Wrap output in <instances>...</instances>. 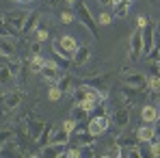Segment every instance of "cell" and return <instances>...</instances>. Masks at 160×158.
<instances>
[{
  "label": "cell",
  "instance_id": "cell-1",
  "mask_svg": "<svg viewBox=\"0 0 160 158\" xmlns=\"http://www.w3.org/2000/svg\"><path fill=\"white\" fill-rule=\"evenodd\" d=\"M74 11H76V18L80 20V24L91 33V37H93V39H98V22H95V18L91 15L89 7H87L82 0H78V2L74 4Z\"/></svg>",
  "mask_w": 160,
  "mask_h": 158
},
{
  "label": "cell",
  "instance_id": "cell-2",
  "mask_svg": "<svg viewBox=\"0 0 160 158\" xmlns=\"http://www.w3.org/2000/svg\"><path fill=\"white\" fill-rule=\"evenodd\" d=\"M30 11H24V9H15V11H9L2 15V22L9 28H13L15 33H22L24 30V24H26V18Z\"/></svg>",
  "mask_w": 160,
  "mask_h": 158
},
{
  "label": "cell",
  "instance_id": "cell-3",
  "mask_svg": "<svg viewBox=\"0 0 160 158\" xmlns=\"http://www.w3.org/2000/svg\"><path fill=\"white\" fill-rule=\"evenodd\" d=\"M121 82L128 84V87H134V89H147V76L141 74V72H130V69H126L123 76H121Z\"/></svg>",
  "mask_w": 160,
  "mask_h": 158
},
{
  "label": "cell",
  "instance_id": "cell-4",
  "mask_svg": "<svg viewBox=\"0 0 160 158\" xmlns=\"http://www.w3.org/2000/svg\"><path fill=\"white\" fill-rule=\"evenodd\" d=\"M154 33H156V26H154V22L149 20V22L143 26V54H152V50L156 48V37H154Z\"/></svg>",
  "mask_w": 160,
  "mask_h": 158
},
{
  "label": "cell",
  "instance_id": "cell-5",
  "mask_svg": "<svg viewBox=\"0 0 160 158\" xmlns=\"http://www.w3.org/2000/svg\"><path fill=\"white\" fill-rule=\"evenodd\" d=\"M141 54H143V28H136L132 33V39H130V52H128V56L132 61H138Z\"/></svg>",
  "mask_w": 160,
  "mask_h": 158
},
{
  "label": "cell",
  "instance_id": "cell-6",
  "mask_svg": "<svg viewBox=\"0 0 160 158\" xmlns=\"http://www.w3.org/2000/svg\"><path fill=\"white\" fill-rule=\"evenodd\" d=\"M41 76H43V80H48V82H56V80L61 78V67L56 65L54 59H46V63L41 67Z\"/></svg>",
  "mask_w": 160,
  "mask_h": 158
},
{
  "label": "cell",
  "instance_id": "cell-7",
  "mask_svg": "<svg viewBox=\"0 0 160 158\" xmlns=\"http://www.w3.org/2000/svg\"><path fill=\"white\" fill-rule=\"evenodd\" d=\"M18 56L15 37H0V59H13Z\"/></svg>",
  "mask_w": 160,
  "mask_h": 158
},
{
  "label": "cell",
  "instance_id": "cell-8",
  "mask_svg": "<svg viewBox=\"0 0 160 158\" xmlns=\"http://www.w3.org/2000/svg\"><path fill=\"white\" fill-rule=\"evenodd\" d=\"M43 128H46V121H43V119L28 117V121H26V132H28V139H30L32 143L39 139V134L43 132Z\"/></svg>",
  "mask_w": 160,
  "mask_h": 158
},
{
  "label": "cell",
  "instance_id": "cell-9",
  "mask_svg": "<svg viewBox=\"0 0 160 158\" xmlns=\"http://www.w3.org/2000/svg\"><path fill=\"white\" fill-rule=\"evenodd\" d=\"M145 93H147V89H134V87H128V84L121 87V98L126 100V104H136Z\"/></svg>",
  "mask_w": 160,
  "mask_h": 158
},
{
  "label": "cell",
  "instance_id": "cell-10",
  "mask_svg": "<svg viewBox=\"0 0 160 158\" xmlns=\"http://www.w3.org/2000/svg\"><path fill=\"white\" fill-rule=\"evenodd\" d=\"M2 100V104H4V108L7 110H15L18 106H20V102H22V91L18 89H13V91H4V95L0 98Z\"/></svg>",
  "mask_w": 160,
  "mask_h": 158
},
{
  "label": "cell",
  "instance_id": "cell-11",
  "mask_svg": "<svg viewBox=\"0 0 160 158\" xmlns=\"http://www.w3.org/2000/svg\"><path fill=\"white\" fill-rule=\"evenodd\" d=\"M69 141H72V132L65 130V128H56V130H52L48 143H52V145H69Z\"/></svg>",
  "mask_w": 160,
  "mask_h": 158
},
{
  "label": "cell",
  "instance_id": "cell-12",
  "mask_svg": "<svg viewBox=\"0 0 160 158\" xmlns=\"http://www.w3.org/2000/svg\"><path fill=\"white\" fill-rule=\"evenodd\" d=\"M158 117H160V110L156 104H145L141 108V121L143 124H156Z\"/></svg>",
  "mask_w": 160,
  "mask_h": 158
},
{
  "label": "cell",
  "instance_id": "cell-13",
  "mask_svg": "<svg viewBox=\"0 0 160 158\" xmlns=\"http://www.w3.org/2000/svg\"><path fill=\"white\" fill-rule=\"evenodd\" d=\"M78 134L74 136V145H78V147H84V145H93L95 143V139L98 136H93L89 130H76Z\"/></svg>",
  "mask_w": 160,
  "mask_h": 158
},
{
  "label": "cell",
  "instance_id": "cell-14",
  "mask_svg": "<svg viewBox=\"0 0 160 158\" xmlns=\"http://www.w3.org/2000/svg\"><path fill=\"white\" fill-rule=\"evenodd\" d=\"M130 7H132V0H117L112 4V15L115 18H128Z\"/></svg>",
  "mask_w": 160,
  "mask_h": 158
},
{
  "label": "cell",
  "instance_id": "cell-15",
  "mask_svg": "<svg viewBox=\"0 0 160 158\" xmlns=\"http://www.w3.org/2000/svg\"><path fill=\"white\" fill-rule=\"evenodd\" d=\"M136 136L141 143H149L154 136H156V130H154V124H143L138 130H136Z\"/></svg>",
  "mask_w": 160,
  "mask_h": 158
},
{
  "label": "cell",
  "instance_id": "cell-16",
  "mask_svg": "<svg viewBox=\"0 0 160 158\" xmlns=\"http://www.w3.org/2000/svg\"><path fill=\"white\" fill-rule=\"evenodd\" d=\"M89 59H91V48H89V46H78V50L74 52L72 63H76V65H87Z\"/></svg>",
  "mask_w": 160,
  "mask_h": 158
},
{
  "label": "cell",
  "instance_id": "cell-17",
  "mask_svg": "<svg viewBox=\"0 0 160 158\" xmlns=\"http://www.w3.org/2000/svg\"><path fill=\"white\" fill-rule=\"evenodd\" d=\"M39 154L46 156V158H61L65 154V145H52V143H48L46 147H41Z\"/></svg>",
  "mask_w": 160,
  "mask_h": 158
},
{
  "label": "cell",
  "instance_id": "cell-18",
  "mask_svg": "<svg viewBox=\"0 0 160 158\" xmlns=\"http://www.w3.org/2000/svg\"><path fill=\"white\" fill-rule=\"evenodd\" d=\"M13 82H15V76L11 74L9 65H7V63L0 65V87H2V89H9V87H13Z\"/></svg>",
  "mask_w": 160,
  "mask_h": 158
},
{
  "label": "cell",
  "instance_id": "cell-19",
  "mask_svg": "<svg viewBox=\"0 0 160 158\" xmlns=\"http://www.w3.org/2000/svg\"><path fill=\"white\" fill-rule=\"evenodd\" d=\"M110 121H115V126H119V128H126V126L130 124V110H128V108H119V110L110 117Z\"/></svg>",
  "mask_w": 160,
  "mask_h": 158
},
{
  "label": "cell",
  "instance_id": "cell-20",
  "mask_svg": "<svg viewBox=\"0 0 160 158\" xmlns=\"http://www.w3.org/2000/svg\"><path fill=\"white\" fill-rule=\"evenodd\" d=\"M39 22H41V13L39 11H30L26 18V24H24V30L22 33H32L35 28L39 26Z\"/></svg>",
  "mask_w": 160,
  "mask_h": 158
},
{
  "label": "cell",
  "instance_id": "cell-21",
  "mask_svg": "<svg viewBox=\"0 0 160 158\" xmlns=\"http://www.w3.org/2000/svg\"><path fill=\"white\" fill-rule=\"evenodd\" d=\"M58 41H61V46H63V48L69 52V56L74 59V52L78 50V41H76L72 35H63V37H58Z\"/></svg>",
  "mask_w": 160,
  "mask_h": 158
},
{
  "label": "cell",
  "instance_id": "cell-22",
  "mask_svg": "<svg viewBox=\"0 0 160 158\" xmlns=\"http://www.w3.org/2000/svg\"><path fill=\"white\" fill-rule=\"evenodd\" d=\"M52 128H54L52 121H46V128H43V132H41V134H39V139L35 141V145H37L39 150L48 145V141H50V134H52Z\"/></svg>",
  "mask_w": 160,
  "mask_h": 158
},
{
  "label": "cell",
  "instance_id": "cell-23",
  "mask_svg": "<svg viewBox=\"0 0 160 158\" xmlns=\"http://www.w3.org/2000/svg\"><path fill=\"white\" fill-rule=\"evenodd\" d=\"M121 150H128V147H134V145H138L141 141H138V136H132V134H121L117 141H115Z\"/></svg>",
  "mask_w": 160,
  "mask_h": 158
},
{
  "label": "cell",
  "instance_id": "cell-24",
  "mask_svg": "<svg viewBox=\"0 0 160 158\" xmlns=\"http://www.w3.org/2000/svg\"><path fill=\"white\" fill-rule=\"evenodd\" d=\"M72 84H74V80H72V74H63L61 78L56 80V87H58L63 93H69V91H72Z\"/></svg>",
  "mask_w": 160,
  "mask_h": 158
},
{
  "label": "cell",
  "instance_id": "cell-25",
  "mask_svg": "<svg viewBox=\"0 0 160 158\" xmlns=\"http://www.w3.org/2000/svg\"><path fill=\"white\" fill-rule=\"evenodd\" d=\"M43 63H46V59H43L41 54H37V56H30V61H28V67H30V72H32V74H41V67H43Z\"/></svg>",
  "mask_w": 160,
  "mask_h": 158
},
{
  "label": "cell",
  "instance_id": "cell-26",
  "mask_svg": "<svg viewBox=\"0 0 160 158\" xmlns=\"http://www.w3.org/2000/svg\"><path fill=\"white\" fill-rule=\"evenodd\" d=\"M87 98H89V91H87V87H84V84H80V87L74 89V100H76V104L84 102Z\"/></svg>",
  "mask_w": 160,
  "mask_h": 158
},
{
  "label": "cell",
  "instance_id": "cell-27",
  "mask_svg": "<svg viewBox=\"0 0 160 158\" xmlns=\"http://www.w3.org/2000/svg\"><path fill=\"white\" fill-rule=\"evenodd\" d=\"M147 91L160 93V76H147Z\"/></svg>",
  "mask_w": 160,
  "mask_h": 158
},
{
  "label": "cell",
  "instance_id": "cell-28",
  "mask_svg": "<svg viewBox=\"0 0 160 158\" xmlns=\"http://www.w3.org/2000/svg\"><path fill=\"white\" fill-rule=\"evenodd\" d=\"M76 20V11H72V9H63L61 11V22L63 24H72Z\"/></svg>",
  "mask_w": 160,
  "mask_h": 158
},
{
  "label": "cell",
  "instance_id": "cell-29",
  "mask_svg": "<svg viewBox=\"0 0 160 158\" xmlns=\"http://www.w3.org/2000/svg\"><path fill=\"white\" fill-rule=\"evenodd\" d=\"M7 65H9V69H11V74H13V76H18V74H20V69H22V61H20L18 56H13Z\"/></svg>",
  "mask_w": 160,
  "mask_h": 158
},
{
  "label": "cell",
  "instance_id": "cell-30",
  "mask_svg": "<svg viewBox=\"0 0 160 158\" xmlns=\"http://www.w3.org/2000/svg\"><path fill=\"white\" fill-rule=\"evenodd\" d=\"M149 145H152V147H149V154L154 158H158L160 156V136H154V139L149 141Z\"/></svg>",
  "mask_w": 160,
  "mask_h": 158
},
{
  "label": "cell",
  "instance_id": "cell-31",
  "mask_svg": "<svg viewBox=\"0 0 160 158\" xmlns=\"http://www.w3.org/2000/svg\"><path fill=\"white\" fill-rule=\"evenodd\" d=\"M13 139H15V132L13 130H2L0 132V147H4V145H7L9 141H13Z\"/></svg>",
  "mask_w": 160,
  "mask_h": 158
},
{
  "label": "cell",
  "instance_id": "cell-32",
  "mask_svg": "<svg viewBox=\"0 0 160 158\" xmlns=\"http://www.w3.org/2000/svg\"><path fill=\"white\" fill-rule=\"evenodd\" d=\"M65 158H78V156H82V147H65V154H63Z\"/></svg>",
  "mask_w": 160,
  "mask_h": 158
},
{
  "label": "cell",
  "instance_id": "cell-33",
  "mask_svg": "<svg viewBox=\"0 0 160 158\" xmlns=\"http://www.w3.org/2000/svg\"><path fill=\"white\" fill-rule=\"evenodd\" d=\"M121 156V147L115 143V147H108L106 152H104V158H119Z\"/></svg>",
  "mask_w": 160,
  "mask_h": 158
},
{
  "label": "cell",
  "instance_id": "cell-34",
  "mask_svg": "<svg viewBox=\"0 0 160 158\" xmlns=\"http://www.w3.org/2000/svg\"><path fill=\"white\" fill-rule=\"evenodd\" d=\"M61 95H63V91L54 84V87H50V91H48V98L52 100V102H56V100H61Z\"/></svg>",
  "mask_w": 160,
  "mask_h": 158
},
{
  "label": "cell",
  "instance_id": "cell-35",
  "mask_svg": "<svg viewBox=\"0 0 160 158\" xmlns=\"http://www.w3.org/2000/svg\"><path fill=\"white\" fill-rule=\"evenodd\" d=\"M0 37H15V30L9 28L4 22H0Z\"/></svg>",
  "mask_w": 160,
  "mask_h": 158
},
{
  "label": "cell",
  "instance_id": "cell-36",
  "mask_svg": "<svg viewBox=\"0 0 160 158\" xmlns=\"http://www.w3.org/2000/svg\"><path fill=\"white\" fill-rule=\"evenodd\" d=\"M149 76H160V63L158 61H149Z\"/></svg>",
  "mask_w": 160,
  "mask_h": 158
},
{
  "label": "cell",
  "instance_id": "cell-37",
  "mask_svg": "<svg viewBox=\"0 0 160 158\" xmlns=\"http://www.w3.org/2000/svg\"><path fill=\"white\" fill-rule=\"evenodd\" d=\"M63 128H65V130H69L72 134H74V132L78 130V124H76L74 119H65V121H63Z\"/></svg>",
  "mask_w": 160,
  "mask_h": 158
},
{
  "label": "cell",
  "instance_id": "cell-38",
  "mask_svg": "<svg viewBox=\"0 0 160 158\" xmlns=\"http://www.w3.org/2000/svg\"><path fill=\"white\" fill-rule=\"evenodd\" d=\"M35 30H37V39H39V41H43V39H48V35H50V33H48V28H43L41 24H39V26L35 28Z\"/></svg>",
  "mask_w": 160,
  "mask_h": 158
},
{
  "label": "cell",
  "instance_id": "cell-39",
  "mask_svg": "<svg viewBox=\"0 0 160 158\" xmlns=\"http://www.w3.org/2000/svg\"><path fill=\"white\" fill-rule=\"evenodd\" d=\"M30 54H32V56H37V54H41V41H39V39L30 43Z\"/></svg>",
  "mask_w": 160,
  "mask_h": 158
},
{
  "label": "cell",
  "instance_id": "cell-40",
  "mask_svg": "<svg viewBox=\"0 0 160 158\" xmlns=\"http://www.w3.org/2000/svg\"><path fill=\"white\" fill-rule=\"evenodd\" d=\"M98 22H100V24H102V26H108V24H110V22H112V15H110V13H102V15H100V20H98Z\"/></svg>",
  "mask_w": 160,
  "mask_h": 158
},
{
  "label": "cell",
  "instance_id": "cell-41",
  "mask_svg": "<svg viewBox=\"0 0 160 158\" xmlns=\"http://www.w3.org/2000/svg\"><path fill=\"white\" fill-rule=\"evenodd\" d=\"M100 2V7H106V9H112V4H115V0H98Z\"/></svg>",
  "mask_w": 160,
  "mask_h": 158
},
{
  "label": "cell",
  "instance_id": "cell-42",
  "mask_svg": "<svg viewBox=\"0 0 160 158\" xmlns=\"http://www.w3.org/2000/svg\"><path fill=\"white\" fill-rule=\"evenodd\" d=\"M136 22H138V28H143L145 24H147V22H149V20H147L145 15H138V20H136Z\"/></svg>",
  "mask_w": 160,
  "mask_h": 158
},
{
  "label": "cell",
  "instance_id": "cell-43",
  "mask_svg": "<svg viewBox=\"0 0 160 158\" xmlns=\"http://www.w3.org/2000/svg\"><path fill=\"white\" fill-rule=\"evenodd\" d=\"M154 130H156V136H160V117L156 119V124H154Z\"/></svg>",
  "mask_w": 160,
  "mask_h": 158
},
{
  "label": "cell",
  "instance_id": "cell-44",
  "mask_svg": "<svg viewBox=\"0 0 160 158\" xmlns=\"http://www.w3.org/2000/svg\"><path fill=\"white\" fill-rule=\"evenodd\" d=\"M58 2H61V0H46L48 7H58Z\"/></svg>",
  "mask_w": 160,
  "mask_h": 158
},
{
  "label": "cell",
  "instance_id": "cell-45",
  "mask_svg": "<svg viewBox=\"0 0 160 158\" xmlns=\"http://www.w3.org/2000/svg\"><path fill=\"white\" fill-rule=\"evenodd\" d=\"M15 2H20V4H28V2H32V0H15Z\"/></svg>",
  "mask_w": 160,
  "mask_h": 158
},
{
  "label": "cell",
  "instance_id": "cell-46",
  "mask_svg": "<svg viewBox=\"0 0 160 158\" xmlns=\"http://www.w3.org/2000/svg\"><path fill=\"white\" fill-rule=\"evenodd\" d=\"M76 2H78V0H67V4H72V7H74Z\"/></svg>",
  "mask_w": 160,
  "mask_h": 158
},
{
  "label": "cell",
  "instance_id": "cell-47",
  "mask_svg": "<svg viewBox=\"0 0 160 158\" xmlns=\"http://www.w3.org/2000/svg\"><path fill=\"white\" fill-rule=\"evenodd\" d=\"M2 95H4V89H2V87H0V98H2Z\"/></svg>",
  "mask_w": 160,
  "mask_h": 158
},
{
  "label": "cell",
  "instance_id": "cell-48",
  "mask_svg": "<svg viewBox=\"0 0 160 158\" xmlns=\"http://www.w3.org/2000/svg\"><path fill=\"white\" fill-rule=\"evenodd\" d=\"M158 110H160V106H158Z\"/></svg>",
  "mask_w": 160,
  "mask_h": 158
},
{
  "label": "cell",
  "instance_id": "cell-49",
  "mask_svg": "<svg viewBox=\"0 0 160 158\" xmlns=\"http://www.w3.org/2000/svg\"><path fill=\"white\" fill-rule=\"evenodd\" d=\"M115 2H117V0H115Z\"/></svg>",
  "mask_w": 160,
  "mask_h": 158
}]
</instances>
